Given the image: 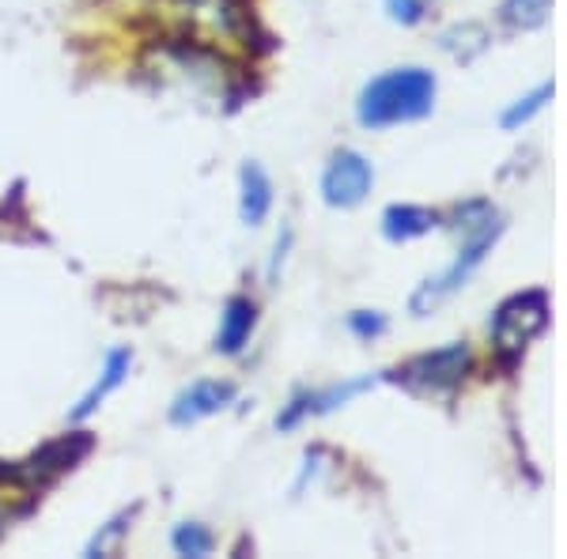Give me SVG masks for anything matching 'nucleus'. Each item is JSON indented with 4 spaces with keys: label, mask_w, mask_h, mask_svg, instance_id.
Here are the masks:
<instances>
[{
    "label": "nucleus",
    "mask_w": 567,
    "mask_h": 559,
    "mask_svg": "<svg viewBox=\"0 0 567 559\" xmlns=\"http://www.w3.org/2000/svg\"><path fill=\"white\" fill-rule=\"evenodd\" d=\"M382 227H386L390 242H409V238H420V235L432 231L435 213L416 208V205H393V208H386V216H382Z\"/></svg>",
    "instance_id": "9b49d317"
},
{
    "label": "nucleus",
    "mask_w": 567,
    "mask_h": 559,
    "mask_svg": "<svg viewBox=\"0 0 567 559\" xmlns=\"http://www.w3.org/2000/svg\"><path fill=\"white\" fill-rule=\"evenodd\" d=\"M390 15L401 23H420V15H424V0H390Z\"/></svg>",
    "instance_id": "dca6fc26"
},
{
    "label": "nucleus",
    "mask_w": 567,
    "mask_h": 559,
    "mask_svg": "<svg viewBox=\"0 0 567 559\" xmlns=\"http://www.w3.org/2000/svg\"><path fill=\"white\" fill-rule=\"evenodd\" d=\"M231 401H235V386H231V382L200 379V382H194V386L182 390L178 397H175V405H171V420H175L178 427L197 424V420H205V416H216V412L227 408Z\"/></svg>",
    "instance_id": "39448f33"
},
{
    "label": "nucleus",
    "mask_w": 567,
    "mask_h": 559,
    "mask_svg": "<svg viewBox=\"0 0 567 559\" xmlns=\"http://www.w3.org/2000/svg\"><path fill=\"white\" fill-rule=\"evenodd\" d=\"M352 333H360V337H379L382 329H386V318L382 314H368V310H360V314H352Z\"/></svg>",
    "instance_id": "2eb2a0df"
},
{
    "label": "nucleus",
    "mask_w": 567,
    "mask_h": 559,
    "mask_svg": "<svg viewBox=\"0 0 567 559\" xmlns=\"http://www.w3.org/2000/svg\"><path fill=\"white\" fill-rule=\"evenodd\" d=\"M87 454H91V435H84V431H72V435L58 438V443H50V446H42V451L31 457V473L34 476L65 473Z\"/></svg>",
    "instance_id": "6e6552de"
},
{
    "label": "nucleus",
    "mask_w": 567,
    "mask_h": 559,
    "mask_svg": "<svg viewBox=\"0 0 567 559\" xmlns=\"http://www.w3.org/2000/svg\"><path fill=\"white\" fill-rule=\"evenodd\" d=\"M269 208H272L269 174H265L258 163H246V167H243V219L250 227H258V224H265Z\"/></svg>",
    "instance_id": "9d476101"
},
{
    "label": "nucleus",
    "mask_w": 567,
    "mask_h": 559,
    "mask_svg": "<svg viewBox=\"0 0 567 559\" xmlns=\"http://www.w3.org/2000/svg\"><path fill=\"white\" fill-rule=\"evenodd\" d=\"M548 325V299L542 291H526V296L507 299L492 318V337H496L499 352H523V348L542 337Z\"/></svg>",
    "instance_id": "f03ea898"
},
{
    "label": "nucleus",
    "mask_w": 567,
    "mask_h": 559,
    "mask_svg": "<svg viewBox=\"0 0 567 559\" xmlns=\"http://www.w3.org/2000/svg\"><path fill=\"white\" fill-rule=\"evenodd\" d=\"M545 99H553V84H542V87L534 91V95L518 99V103L511 106L507 114H503V125H507V130H518V125H523V122H529V117H534L537 110L545 106Z\"/></svg>",
    "instance_id": "ddd939ff"
},
{
    "label": "nucleus",
    "mask_w": 567,
    "mask_h": 559,
    "mask_svg": "<svg viewBox=\"0 0 567 559\" xmlns=\"http://www.w3.org/2000/svg\"><path fill=\"white\" fill-rule=\"evenodd\" d=\"M465 371H470V348L446 344V348H439V352H427V355H420V360L409 363L405 371H401V379H405L413 390L446 393L465 379Z\"/></svg>",
    "instance_id": "7ed1b4c3"
},
{
    "label": "nucleus",
    "mask_w": 567,
    "mask_h": 559,
    "mask_svg": "<svg viewBox=\"0 0 567 559\" xmlns=\"http://www.w3.org/2000/svg\"><path fill=\"white\" fill-rule=\"evenodd\" d=\"M374 186V170L360 152H337L322 174V197L333 208H355Z\"/></svg>",
    "instance_id": "20e7f679"
},
{
    "label": "nucleus",
    "mask_w": 567,
    "mask_h": 559,
    "mask_svg": "<svg viewBox=\"0 0 567 559\" xmlns=\"http://www.w3.org/2000/svg\"><path fill=\"white\" fill-rule=\"evenodd\" d=\"M171 540H175L178 556H208V552H213V545H216L213 534H208L200 521H182Z\"/></svg>",
    "instance_id": "f8f14e48"
},
{
    "label": "nucleus",
    "mask_w": 567,
    "mask_h": 559,
    "mask_svg": "<svg viewBox=\"0 0 567 559\" xmlns=\"http://www.w3.org/2000/svg\"><path fill=\"white\" fill-rule=\"evenodd\" d=\"M435 106V76L427 69H390L374 76L360 95V122L368 130H390L401 122H420Z\"/></svg>",
    "instance_id": "f257e3e1"
},
{
    "label": "nucleus",
    "mask_w": 567,
    "mask_h": 559,
    "mask_svg": "<svg viewBox=\"0 0 567 559\" xmlns=\"http://www.w3.org/2000/svg\"><path fill=\"white\" fill-rule=\"evenodd\" d=\"M254 325H258V307H254L250 299H243V296L227 299L224 322H219V333H216V352L239 355L243 348L250 344Z\"/></svg>",
    "instance_id": "0eeeda50"
},
{
    "label": "nucleus",
    "mask_w": 567,
    "mask_h": 559,
    "mask_svg": "<svg viewBox=\"0 0 567 559\" xmlns=\"http://www.w3.org/2000/svg\"><path fill=\"white\" fill-rule=\"evenodd\" d=\"M130 363H133V355L125 352V348H114V352L106 355V366H103V374H99V382L87 390V397L76 405V412H72V420H87L91 412L103 405L110 393H114V390L125 382V374H130Z\"/></svg>",
    "instance_id": "1a4fd4ad"
},
{
    "label": "nucleus",
    "mask_w": 567,
    "mask_h": 559,
    "mask_svg": "<svg viewBox=\"0 0 567 559\" xmlns=\"http://www.w3.org/2000/svg\"><path fill=\"white\" fill-rule=\"evenodd\" d=\"M492 238H496V224L484 227V231H481L477 238H473V242H465V250L458 253V261H454L451 269H446L439 280H427V288L420 291V296L413 299V307H416V310H424L427 302H432V307H435V302L443 299V296H451V291L458 288V283L470 280V272L477 269L481 258H484V250H488V246H492Z\"/></svg>",
    "instance_id": "423d86ee"
},
{
    "label": "nucleus",
    "mask_w": 567,
    "mask_h": 559,
    "mask_svg": "<svg viewBox=\"0 0 567 559\" xmlns=\"http://www.w3.org/2000/svg\"><path fill=\"white\" fill-rule=\"evenodd\" d=\"M545 12H548V0H507V4H503V15L523 27H537L545 20Z\"/></svg>",
    "instance_id": "4468645a"
}]
</instances>
